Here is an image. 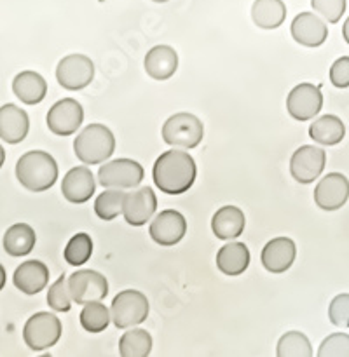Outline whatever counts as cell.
Returning a JSON list of instances; mask_svg holds the SVG:
<instances>
[{
    "label": "cell",
    "instance_id": "cell-19",
    "mask_svg": "<svg viewBox=\"0 0 349 357\" xmlns=\"http://www.w3.org/2000/svg\"><path fill=\"white\" fill-rule=\"evenodd\" d=\"M30 129V119L27 112L13 103L0 107V139L9 145L21 143Z\"/></svg>",
    "mask_w": 349,
    "mask_h": 357
},
{
    "label": "cell",
    "instance_id": "cell-16",
    "mask_svg": "<svg viewBox=\"0 0 349 357\" xmlns=\"http://www.w3.org/2000/svg\"><path fill=\"white\" fill-rule=\"evenodd\" d=\"M290 31L297 44L304 47H320L328 37L327 23L314 13L297 14L295 20L292 21Z\"/></svg>",
    "mask_w": 349,
    "mask_h": 357
},
{
    "label": "cell",
    "instance_id": "cell-7",
    "mask_svg": "<svg viewBox=\"0 0 349 357\" xmlns=\"http://www.w3.org/2000/svg\"><path fill=\"white\" fill-rule=\"evenodd\" d=\"M145 171L133 159L108 160L98 171V181L107 188H136L142 183Z\"/></svg>",
    "mask_w": 349,
    "mask_h": 357
},
{
    "label": "cell",
    "instance_id": "cell-28",
    "mask_svg": "<svg viewBox=\"0 0 349 357\" xmlns=\"http://www.w3.org/2000/svg\"><path fill=\"white\" fill-rule=\"evenodd\" d=\"M152 352V337L142 328L126 331L119 340V354L122 357H147Z\"/></svg>",
    "mask_w": 349,
    "mask_h": 357
},
{
    "label": "cell",
    "instance_id": "cell-34",
    "mask_svg": "<svg viewBox=\"0 0 349 357\" xmlns=\"http://www.w3.org/2000/svg\"><path fill=\"white\" fill-rule=\"evenodd\" d=\"M320 357H349V335L332 333L318 349Z\"/></svg>",
    "mask_w": 349,
    "mask_h": 357
},
{
    "label": "cell",
    "instance_id": "cell-23",
    "mask_svg": "<svg viewBox=\"0 0 349 357\" xmlns=\"http://www.w3.org/2000/svg\"><path fill=\"white\" fill-rule=\"evenodd\" d=\"M13 91L21 103L38 105L47 94V82L37 72H21L14 77Z\"/></svg>",
    "mask_w": 349,
    "mask_h": 357
},
{
    "label": "cell",
    "instance_id": "cell-32",
    "mask_svg": "<svg viewBox=\"0 0 349 357\" xmlns=\"http://www.w3.org/2000/svg\"><path fill=\"white\" fill-rule=\"evenodd\" d=\"M93 255V241L87 234H77L68 241L65 248V260L68 265L80 267Z\"/></svg>",
    "mask_w": 349,
    "mask_h": 357
},
{
    "label": "cell",
    "instance_id": "cell-39",
    "mask_svg": "<svg viewBox=\"0 0 349 357\" xmlns=\"http://www.w3.org/2000/svg\"><path fill=\"white\" fill-rule=\"evenodd\" d=\"M342 35H344V40L349 44V17L346 20L344 26H342Z\"/></svg>",
    "mask_w": 349,
    "mask_h": 357
},
{
    "label": "cell",
    "instance_id": "cell-13",
    "mask_svg": "<svg viewBox=\"0 0 349 357\" xmlns=\"http://www.w3.org/2000/svg\"><path fill=\"white\" fill-rule=\"evenodd\" d=\"M157 209V197L150 187H138L128 192L122 204V216L133 227H142Z\"/></svg>",
    "mask_w": 349,
    "mask_h": 357
},
{
    "label": "cell",
    "instance_id": "cell-10",
    "mask_svg": "<svg viewBox=\"0 0 349 357\" xmlns=\"http://www.w3.org/2000/svg\"><path fill=\"white\" fill-rule=\"evenodd\" d=\"M327 164V153L323 149L313 145H304L292 155L290 173L293 180L302 185H309L323 173Z\"/></svg>",
    "mask_w": 349,
    "mask_h": 357
},
{
    "label": "cell",
    "instance_id": "cell-35",
    "mask_svg": "<svg viewBox=\"0 0 349 357\" xmlns=\"http://www.w3.org/2000/svg\"><path fill=\"white\" fill-rule=\"evenodd\" d=\"M311 7L328 23H337L346 13V0H311Z\"/></svg>",
    "mask_w": 349,
    "mask_h": 357
},
{
    "label": "cell",
    "instance_id": "cell-37",
    "mask_svg": "<svg viewBox=\"0 0 349 357\" xmlns=\"http://www.w3.org/2000/svg\"><path fill=\"white\" fill-rule=\"evenodd\" d=\"M330 82L339 89L349 87V56H342L334 61L330 68Z\"/></svg>",
    "mask_w": 349,
    "mask_h": 357
},
{
    "label": "cell",
    "instance_id": "cell-25",
    "mask_svg": "<svg viewBox=\"0 0 349 357\" xmlns=\"http://www.w3.org/2000/svg\"><path fill=\"white\" fill-rule=\"evenodd\" d=\"M37 243L35 230L27 223H16L3 234V250L9 257H27L31 253Z\"/></svg>",
    "mask_w": 349,
    "mask_h": 357
},
{
    "label": "cell",
    "instance_id": "cell-17",
    "mask_svg": "<svg viewBox=\"0 0 349 357\" xmlns=\"http://www.w3.org/2000/svg\"><path fill=\"white\" fill-rule=\"evenodd\" d=\"M297 257V246L288 237H276L269 241L262 250V265L271 274H283L293 265Z\"/></svg>",
    "mask_w": 349,
    "mask_h": 357
},
{
    "label": "cell",
    "instance_id": "cell-22",
    "mask_svg": "<svg viewBox=\"0 0 349 357\" xmlns=\"http://www.w3.org/2000/svg\"><path fill=\"white\" fill-rule=\"evenodd\" d=\"M246 220L244 213L236 206H223L213 215L211 230L218 239L232 241L243 234Z\"/></svg>",
    "mask_w": 349,
    "mask_h": 357
},
{
    "label": "cell",
    "instance_id": "cell-41",
    "mask_svg": "<svg viewBox=\"0 0 349 357\" xmlns=\"http://www.w3.org/2000/svg\"><path fill=\"white\" fill-rule=\"evenodd\" d=\"M152 2H157V3H164V2H168V0H152Z\"/></svg>",
    "mask_w": 349,
    "mask_h": 357
},
{
    "label": "cell",
    "instance_id": "cell-24",
    "mask_svg": "<svg viewBox=\"0 0 349 357\" xmlns=\"http://www.w3.org/2000/svg\"><path fill=\"white\" fill-rule=\"evenodd\" d=\"M250 265V251L243 243H229L216 253V267L225 275H239Z\"/></svg>",
    "mask_w": 349,
    "mask_h": 357
},
{
    "label": "cell",
    "instance_id": "cell-15",
    "mask_svg": "<svg viewBox=\"0 0 349 357\" xmlns=\"http://www.w3.org/2000/svg\"><path fill=\"white\" fill-rule=\"evenodd\" d=\"M185 232H187V222H185L184 215L174 209L161 211L150 223L149 229L150 237L159 246H174L184 239Z\"/></svg>",
    "mask_w": 349,
    "mask_h": 357
},
{
    "label": "cell",
    "instance_id": "cell-21",
    "mask_svg": "<svg viewBox=\"0 0 349 357\" xmlns=\"http://www.w3.org/2000/svg\"><path fill=\"white\" fill-rule=\"evenodd\" d=\"M147 75H150L156 80H168L174 75L178 68V54L170 45H156L150 49L145 56Z\"/></svg>",
    "mask_w": 349,
    "mask_h": 357
},
{
    "label": "cell",
    "instance_id": "cell-12",
    "mask_svg": "<svg viewBox=\"0 0 349 357\" xmlns=\"http://www.w3.org/2000/svg\"><path fill=\"white\" fill-rule=\"evenodd\" d=\"M84 121L82 105L72 98H63L47 112L49 131L58 136H70L80 128Z\"/></svg>",
    "mask_w": 349,
    "mask_h": 357
},
{
    "label": "cell",
    "instance_id": "cell-8",
    "mask_svg": "<svg viewBox=\"0 0 349 357\" xmlns=\"http://www.w3.org/2000/svg\"><path fill=\"white\" fill-rule=\"evenodd\" d=\"M56 79L63 89L80 91L89 86L94 79V65L91 58L84 54L65 56L58 63Z\"/></svg>",
    "mask_w": 349,
    "mask_h": 357
},
{
    "label": "cell",
    "instance_id": "cell-9",
    "mask_svg": "<svg viewBox=\"0 0 349 357\" xmlns=\"http://www.w3.org/2000/svg\"><path fill=\"white\" fill-rule=\"evenodd\" d=\"M68 288L77 305L101 302L108 295V282L105 275L96 271H77L70 275Z\"/></svg>",
    "mask_w": 349,
    "mask_h": 357
},
{
    "label": "cell",
    "instance_id": "cell-11",
    "mask_svg": "<svg viewBox=\"0 0 349 357\" xmlns=\"http://www.w3.org/2000/svg\"><path fill=\"white\" fill-rule=\"evenodd\" d=\"M323 107V94L314 84L304 82L293 87L286 98V110L295 121H309L316 117Z\"/></svg>",
    "mask_w": 349,
    "mask_h": 357
},
{
    "label": "cell",
    "instance_id": "cell-33",
    "mask_svg": "<svg viewBox=\"0 0 349 357\" xmlns=\"http://www.w3.org/2000/svg\"><path fill=\"white\" fill-rule=\"evenodd\" d=\"M72 295H70L68 281H66L65 274L59 275L58 281L49 288L47 293V305L51 307L54 312H68L72 307Z\"/></svg>",
    "mask_w": 349,
    "mask_h": 357
},
{
    "label": "cell",
    "instance_id": "cell-20",
    "mask_svg": "<svg viewBox=\"0 0 349 357\" xmlns=\"http://www.w3.org/2000/svg\"><path fill=\"white\" fill-rule=\"evenodd\" d=\"M13 282L24 295H37L47 286L49 268L38 260H28L14 271Z\"/></svg>",
    "mask_w": 349,
    "mask_h": 357
},
{
    "label": "cell",
    "instance_id": "cell-30",
    "mask_svg": "<svg viewBox=\"0 0 349 357\" xmlns=\"http://www.w3.org/2000/svg\"><path fill=\"white\" fill-rule=\"evenodd\" d=\"M112 314L101 302L86 303L80 312V326L89 333H101L108 328Z\"/></svg>",
    "mask_w": 349,
    "mask_h": 357
},
{
    "label": "cell",
    "instance_id": "cell-14",
    "mask_svg": "<svg viewBox=\"0 0 349 357\" xmlns=\"http://www.w3.org/2000/svg\"><path fill=\"white\" fill-rule=\"evenodd\" d=\"M349 181L344 174L330 173L314 188V202L323 211H337L348 202Z\"/></svg>",
    "mask_w": 349,
    "mask_h": 357
},
{
    "label": "cell",
    "instance_id": "cell-5",
    "mask_svg": "<svg viewBox=\"0 0 349 357\" xmlns=\"http://www.w3.org/2000/svg\"><path fill=\"white\" fill-rule=\"evenodd\" d=\"M110 314L119 330L138 326L149 317V300L136 289H126L112 300Z\"/></svg>",
    "mask_w": 349,
    "mask_h": 357
},
{
    "label": "cell",
    "instance_id": "cell-40",
    "mask_svg": "<svg viewBox=\"0 0 349 357\" xmlns=\"http://www.w3.org/2000/svg\"><path fill=\"white\" fill-rule=\"evenodd\" d=\"M3 162H6V150H3V146L0 145V167L3 166Z\"/></svg>",
    "mask_w": 349,
    "mask_h": 357
},
{
    "label": "cell",
    "instance_id": "cell-4",
    "mask_svg": "<svg viewBox=\"0 0 349 357\" xmlns=\"http://www.w3.org/2000/svg\"><path fill=\"white\" fill-rule=\"evenodd\" d=\"M202 136H205L202 122L187 112L171 115L163 126L164 143L173 149H195L202 142Z\"/></svg>",
    "mask_w": 349,
    "mask_h": 357
},
{
    "label": "cell",
    "instance_id": "cell-3",
    "mask_svg": "<svg viewBox=\"0 0 349 357\" xmlns=\"http://www.w3.org/2000/svg\"><path fill=\"white\" fill-rule=\"evenodd\" d=\"M115 150V136L107 126L89 124L77 135L73 152L84 164H101L110 159Z\"/></svg>",
    "mask_w": 349,
    "mask_h": 357
},
{
    "label": "cell",
    "instance_id": "cell-29",
    "mask_svg": "<svg viewBox=\"0 0 349 357\" xmlns=\"http://www.w3.org/2000/svg\"><path fill=\"white\" fill-rule=\"evenodd\" d=\"M126 194L121 188H108L103 194H100L94 201V213L100 220L110 222L122 215V204H124Z\"/></svg>",
    "mask_w": 349,
    "mask_h": 357
},
{
    "label": "cell",
    "instance_id": "cell-38",
    "mask_svg": "<svg viewBox=\"0 0 349 357\" xmlns=\"http://www.w3.org/2000/svg\"><path fill=\"white\" fill-rule=\"evenodd\" d=\"M6 281H7V274L6 271H3L2 265H0V291H2L3 286H6Z\"/></svg>",
    "mask_w": 349,
    "mask_h": 357
},
{
    "label": "cell",
    "instance_id": "cell-2",
    "mask_svg": "<svg viewBox=\"0 0 349 357\" xmlns=\"http://www.w3.org/2000/svg\"><path fill=\"white\" fill-rule=\"evenodd\" d=\"M16 178L30 192H45L58 180L54 157L42 150H31L16 162Z\"/></svg>",
    "mask_w": 349,
    "mask_h": 357
},
{
    "label": "cell",
    "instance_id": "cell-1",
    "mask_svg": "<svg viewBox=\"0 0 349 357\" xmlns=\"http://www.w3.org/2000/svg\"><path fill=\"white\" fill-rule=\"evenodd\" d=\"M195 162L184 150H168L154 164V183L168 195L185 194L194 185Z\"/></svg>",
    "mask_w": 349,
    "mask_h": 357
},
{
    "label": "cell",
    "instance_id": "cell-36",
    "mask_svg": "<svg viewBox=\"0 0 349 357\" xmlns=\"http://www.w3.org/2000/svg\"><path fill=\"white\" fill-rule=\"evenodd\" d=\"M328 319L334 326L349 328V295L342 293L332 300L328 307Z\"/></svg>",
    "mask_w": 349,
    "mask_h": 357
},
{
    "label": "cell",
    "instance_id": "cell-31",
    "mask_svg": "<svg viewBox=\"0 0 349 357\" xmlns=\"http://www.w3.org/2000/svg\"><path fill=\"white\" fill-rule=\"evenodd\" d=\"M276 356L278 357H311L313 356V347L309 340L300 331H288L283 335L276 347Z\"/></svg>",
    "mask_w": 349,
    "mask_h": 357
},
{
    "label": "cell",
    "instance_id": "cell-26",
    "mask_svg": "<svg viewBox=\"0 0 349 357\" xmlns=\"http://www.w3.org/2000/svg\"><path fill=\"white\" fill-rule=\"evenodd\" d=\"M285 17L286 6L283 0H255L251 7V20L264 30H274L281 26Z\"/></svg>",
    "mask_w": 349,
    "mask_h": 357
},
{
    "label": "cell",
    "instance_id": "cell-18",
    "mask_svg": "<svg viewBox=\"0 0 349 357\" xmlns=\"http://www.w3.org/2000/svg\"><path fill=\"white\" fill-rule=\"evenodd\" d=\"M94 178L87 167H72L61 181V194L72 204H82L94 194Z\"/></svg>",
    "mask_w": 349,
    "mask_h": 357
},
{
    "label": "cell",
    "instance_id": "cell-6",
    "mask_svg": "<svg viewBox=\"0 0 349 357\" xmlns=\"http://www.w3.org/2000/svg\"><path fill=\"white\" fill-rule=\"evenodd\" d=\"M61 338V323L51 312H37L23 328V340L35 352L45 351L58 344Z\"/></svg>",
    "mask_w": 349,
    "mask_h": 357
},
{
    "label": "cell",
    "instance_id": "cell-27",
    "mask_svg": "<svg viewBox=\"0 0 349 357\" xmlns=\"http://www.w3.org/2000/svg\"><path fill=\"white\" fill-rule=\"evenodd\" d=\"M309 136L318 145H339L346 136V126L335 115H323L311 124Z\"/></svg>",
    "mask_w": 349,
    "mask_h": 357
}]
</instances>
